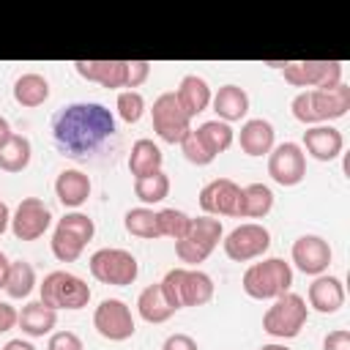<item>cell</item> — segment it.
Instances as JSON below:
<instances>
[{
  "mask_svg": "<svg viewBox=\"0 0 350 350\" xmlns=\"http://www.w3.org/2000/svg\"><path fill=\"white\" fill-rule=\"evenodd\" d=\"M16 325L22 328V334H25V336L41 339V336L52 334V328L57 325V312H55V309H49L46 304H41V301H30V304H25V306H22Z\"/></svg>",
  "mask_w": 350,
  "mask_h": 350,
  "instance_id": "cell-25",
  "label": "cell"
},
{
  "mask_svg": "<svg viewBox=\"0 0 350 350\" xmlns=\"http://www.w3.org/2000/svg\"><path fill=\"white\" fill-rule=\"evenodd\" d=\"M309 306L306 298L298 293H284L273 298V304L262 314V331L273 339H295L306 325Z\"/></svg>",
  "mask_w": 350,
  "mask_h": 350,
  "instance_id": "cell-7",
  "label": "cell"
},
{
  "mask_svg": "<svg viewBox=\"0 0 350 350\" xmlns=\"http://www.w3.org/2000/svg\"><path fill=\"white\" fill-rule=\"evenodd\" d=\"M88 265H90V273H93L96 282L112 284V287H126L139 276L137 257L131 252L115 249V246H104V249L93 252Z\"/></svg>",
  "mask_w": 350,
  "mask_h": 350,
  "instance_id": "cell-9",
  "label": "cell"
},
{
  "mask_svg": "<svg viewBox=\"0 0 350 350\" xmlns=\"http://www.w3.org/2000/svg\"><path fill=\"white\" fill-rule=\"evenodd\" d=\"M194 131H197V137L202 139V145H205L213 156L224 153V150L232 145V139H235L232 126H230V123H224V120H205V123H202V126H197Z\"/></svg>",
  "mask_w": 350,
  "mask_h": 350,
  "instance_id": "cell-32",
  "label": "cell"
},
{
  "mask_svg": "<svg viewBox=\"0 0 350 350\" xmlns=\"http://www.w3.org/2000/svg\"><path fill=\"white\" fill-rule=\"evenodd\" d=\"M8 227H11V211H8V205L0 200V235H3Z\"/></svg>",
  "mask_w": 350,
  "mask_h": 350,
  "instance_id": "cell-44",
  "label": "cell"
},
{
  "mask_svg": "<svg viewBox=\"0 0 350 350\" xmlns=\"http://www.w3.org/2000/svg\"><path fill=\"white\" fill-rule=\"evenodd\" d=\"M90 287L82 276L71 273V271H52L44 276V282L38 284V301L46 304L49 309H66V312H77L85 309L90 301Z\"/></svg>",
  "mask_w": 350,
  "mask_h": 350,
  "instance_id": "cell-5",
  "label": "cell"
},
{
  "mask_svg": "<svg viewBox=\"0 0 350 350\" xmlns=\"http://www.w3.org/2000/svg\"><path fill=\"white\" fill-rule=\"evenodd\" d=\"M268 175L279 186H298L306 178V153L298 142L273 145L268 153Z\"/></svg>",
  "mask_w": 350,
  "mask_h": 350,
  "instance_id": "cell-14",
  "label": "cell"
},
{
  "mask_svg": "<svg viewBox=\"0 0 350 350\" xmlns=\"http://www.w3.org/2000/svg\"><path fill=\"white\" fill-rule=\"evenodd\" d=\"M33 145L25 134H11L8 142L0 148V170L5 172H22L30 164Z\"/></svg>",
  "mask_w": 350,
  "mask_h": 350,
  "instance_id": "cell-30",
  "label": "cell"
},
{
  "mask_svg": "<svg viewBox=\"0 0 350 350\" xmlns=\"http://www.w3.org/2000/svg\"><path fill=\"white\" fill-rule=\"evenodd\" d=\"M221 246L232 262H249V260H257L268 252L271 232L257 221H246V224H238L235 230H230L221 238Z\"/></svg>",
  "mask_w": 350,
  "mask_h": 350,
  "instance_id": "cell-12",
  "label": "cell"
},
{
  "mask_svg": "<svg viewBox=\"0 0 350 350\" xmlns=\"http://www.w3.org/2000/svg\"><path fill=\"white\" fill-rule=\"evenodd\" d=\"M123 227H126V232H131L134 238H145V241L161 238L156 211L148 208V205H139V208L126 211V216H123Z\"/></svg>",
  "mask_w": 350,
  "mask_h": 350,
  "instance_id": "cell-31",
  "label": "cell"
},
{
  "mask_svg": "<svg viewBox=\"0 0 350 350\" xmlns=\"http://www.w3.org/2000/svg\"><path fill=\"white\" fill-rule=\"evenodd\" d=\"M164 164V153L161 148L153 142V139H137L131 145V153H129V172L134 178H142V175H153L159 172Z\"/></svg>",
  "mask_w": 350,
  "mask_h": 350,
  "instance_id": "cell-26",
  "label": "cell"
},
{
  "mask_svg": "<svg viewBox=\"0 0 350 350\" xmlns=\"http://www.w3.org/2000/svg\"><path fill=\"white\" fill-rule=\"evenodd\" d=\"M159 284L175 312L183 306H205L216 293L213 279L200 268H172Z\"/></svg>",
  "mask_w": 350,
  "mask_h": 350,
  "instance_id": "cell-4",
  "label": "cell"
},
{
  "mask_svg": "<svg viewBox=\"0 0 350 350\" xmlns=\"http://www.w3.org/2000/svg\"><path fill=\"white\" fill-rule=\"evenodd\" d=\"M213 112H216V120H224V123H238L246 118L249 112V93L241 88V85H221L213 98Z\"/></svg>",
  "mask_w": 350,
  "mask_h": 350,
  "instance_id": "cell-21",
  "label": "cell"
},
{
  "mask_svg": "<svg viewBox=\"0 0 350 350\" xmlns=\"http://www.w3.org/2000/svg\"><path fill=\"white\" fill-rule=\"evenodd\" d=\"M161 350H200V347H197V339L189 334H170L164 339Z\"/></svg>",
  "mask_w": 350,
  "mask_h": 350,
  "instance_id": "cell-41",
  "label": "cell"
},
{
  "mask_svg": "<svg viewBox=\"0 0 350 350\" xmlns=\"http://www.w3.org/2000/svg\"><path fill=\"white\" fill-rule=\"evenodd\" d=\"M49 98V82L44 74L38 71H27L22 77H16L14 82V101L22 107H41Z\"/></svg>",
  "mask_w": 350,
  "mask_h": 350,
  "instance_id": "cell-28",
  "label": "cell"
},
{
  "mask_svg": "<svg viewBox=\"0 0 350 350\" xmlns=\"http://www.w3.org/2000/svg\"><path fill=\"white\" fill-rule=\"evenodd\" d=\"M3 350H36V347H33V342H27V339H8V342L3 345Z\"/></svg>",
  "mask_w": 350,
  "mask_h": 350,
  "instance_id": "cell-43",
  "label": "cell"
},
{
  "mask_svg": "<svg viewBox=\"0 0 350 350\" xmlns=\"http://www.w3.org/2000/svg\"><path fill=\"white\" fill-rule=\"evenodd\" d=\"M93 328L98 331V336H104L109 342H126L137 331L134 317H131V309L120 298H104L96 306V312H93Z\"/></svg>",
  "mask_w": 350,
  "mask_h": 350,
  "instance_id": "cell-13",
  "label": "cell"
},
{
  "mask_svg": "<svg viewBox=\"0 0 350 350\" xmlns=\"http://www.w3.org/2000/svg\"><path fill=\"white\" fill-rule=\"evenodd\" d=\"M350 109V85H336L331 90H301L290 101V112L304 126H323L345 118Z\"/></svg>",
  "mask_w": 350,
  "mask_h": 350,
  "instance_id": "cell-2",
  "label": "cell"
},
{
  "mask_svg": "<svg viewBox=\"0 0 350 350\" xmlns=\"http://www.w3.org/2000/svg\"><path fill=\"white\" fill-rule=\"evenodd\" d=\"M323 350H350V331L347 328L328 331L323 339Z\"/></svg>",
  "mask_w": 350,
  "mask_h": 350,
  "instance_id": "cell-40",
  "label": "cell"
},
{
  "mask_svg": "<svg viewBox=\"0 0 350 350\" xmlns=\"http://www.w3.org/2000/svg\"><path fill=\"white\" fill-rule=\"evenodd\" d=\"M180 150H183L186 161H189V164H197V167H208V164L216 159V156L202 145V139L197 137V131H194V129L180 139Z\"/></svg>",
  "mask_w": 350,
  "mask_h": 350,
  "instance_id": "cell-37",
  "label": "cell"
},
{
  "mask_svg": "<svg viewBox=\"0 0 350 350\" xmlns=\"http://www.w3.org/2000/svg\"><path fill=\"white\" fill-rule=\"evenodd\" d=\"M312 159L317 161H334L342 148H345V137L339 129H334L331 123H323V126H309L304 131V145H301Z\"/></svg>",
  "mask_w": 350,
  "mask_h": 350,
  "instance_id": "cell-19",
  "label": "cell"
},
{
  "mask_svg": "<svg viewBox=\"0 0 350 350\" xmlns=\"http://www.w3.org/2000/svg\"><path fill=\"white\" fill-rule=\"evenodd\" d=\"M93 235H96V224H93V219L88 213H79V211L66 213L63 219H57L52 241H49L55 260H60V262L79 260V254L93 241Z\"/></svg>",
  "mask_w": 350,
  "mask_h": 350,
  "instance_id": "cell-6",
  "label": "cell"
},
{
  "mask_svg": "<svg viewBox=\"0 0 350 350\" xmlns=\"http://www.w3.org/2000/svg\"><path fill=\"white\" fill-rule=\"evenodd\" d=\"M55 197L63 208H79L90 197V178L82 170H63L55 178Z\"/></svg>",
  "mask_w": 350,
  "mask_h": 350,
  "instance_id": "cell-24",
  "label": "cell"
},
{
  "mask_svg": "<svg viewBox=\"0 0 350 350\" xmlns=\"http://www.w3.org/2000/svg\"><path fill=\"white\" fill-rule=\"evenodd\" d=\"M46 350H85V345L74 331H55L49 334Z\"/></svg>",
  "mask_w": 350,
  "mask_h": 350,
  "instance_id": "cell-39",
  "label": "cell"
},
{
  "mask_svg": "<svg viewBox=\"0 0 350 350\" xmlns=\"http://www.w3.org/2000/svg\"><path fill=\"white\" fill-rule=\"evenodd\" d=\"M150 120H153V131L161 142L167 145H180V139L191 131V118L183 112V107L175 98V90L161 93L153 101L150 109Z\"/></svg>",
  "mask_w": 350,
  "mask_h": 350,
  "instance_id": "cell-11",
  "label": "cell"
},
{
  "mask_svg": "<svg viewBox=\"0 0 350 350\" xmlns=\"http://www.w3.org/2000/svg\"><path fill=\"white\" fill-rule=\"evenodd\" d=\"M241 287L254 301H273L293 287V268L282 257H268L260 262H252L243 271Z\"/></svg>",
  "mask_w": 350,
  "mask_h": 350,
  "instance_id": "cell-3",
  "label": "cell"
},
{
  "mask_svg": "<svg viewBox=\"0 0 350 350\" xmlns=\"http://www.w3.org/2000/svg\"><path fill=\"white\" fill-rule=\"evenodd\" d=\"M137 312H139V317L145 320V323H167L172 314H175V309L170 306V301H167V295H164V290H161V284H148L142 293H139V298H137Z\"/></svg>",
  "mask_w": 350,
  "mask_h": 350,
  "instance_id": "cell-27",
  "label": "cell"
},
{
  "mask_svg": "<svg viewBox=\"0 0 350 350\" xmlns=\"http://www.w3.org/2000/svg\"><path fill=\"white\" fill-rule=\"evenodd\" d=\"M8 265H11V260L0 252V290L5 287V276H8Z\"/></svg>",
  "mask_w": 350,
  "mask_h": 350,
  "instance_id": "cell-46",
  "label": "cell"
},
{
  "mask_svg": "<svg viewBox=\"0 0 350 350\" xmlns=\"http://www.w3.org/2000/svg\"><path fill=\"white\" fill-rule=\"evenodd\" d=\"M224 238V227L221 219L213 216H197L189 221V230L180 241H175V254L180 262L186 265H197L205 262L211 257V252L219 246V241Z\"/></svg>",
  "mask_w": 350,
  "mask_h": 350,
  "instance_id": "cell-8",
  "label": "cell"
},
{
  "mask_svg": "<svg viewBox=\"0 0 350 350\" xmlns=\"http://www.w3.org/2000/svg\"><path fill=\"white\" fill-rule=\"evenodd\" d=\"M115 109H118V118L123 123H137L145 115V98H142L139 90H120L118 101H115Z\"/></svg>",
  "mask_w": 350,
  "mask_h": 350,
  "instance_id": "cell-36",
  "label": "cell"
},
{
  "mask_svg": "<svg viewBox=\"0 0 350 350\" xmlns=\"http://www.w3.org/2000/svg\"><path fill=\"white\" fill-rule=\"evenodd\" d=\"M205 216H241V186L230 178H213L200 191Z\"/></svg>",
  "mask_w": 350,
  "mask_h": 350,
  "instance_id": "cell-16",
  "label": "cell"
},
{
  "mask_svg": "<svg viewBox=\"0 0 350 350\" xmlns=\"http://www.w3.org/2000/svg\"><path fill=\"white\" fill-rule=\"evenodd\" d=\"M342 71L345 68L339 60H295V63H284L282 68L284 82L306 90H331L342 85Z\"/></svg>",
  "mask_w": 350,
  "mask_h": 350,
  "instance_id": "cell-10",
  "label": "cell"
},
{
  "mask_svg": "<svg viewBox=\"0 0 350 350\" xmlns=\"http://www.w3.org/2000/svg\"><path fill=\"white\" fill-rule=\"evenodd\" d=\"M306 298H309V306L320 314H336L342 306H345V284L339 276H328V273H320L312 279L309 290H306Z\"/></svg>",
  "mask_w": 350,
  "mask_h": 350,
  "instance_id": "cell-18",
  "label": "cell"
},
{
  "mask_svg": "<svg viewBox=\"0 0 350 350\" xmlns=\"http://www.w3.org/2000/svg\"><path fill=\"white\" fill-rule=\"evenodd\" d=\"M273 208V191L265 183H249L241 189V219H262Z\"/></svg>",
  "mask_w": 350,
  "mask_h": 350,
  "instance_id": "cell-29",
  "label": "cell"
},
{
  "mask_svg": "<svg viewBox=\"0 0 350 350\" xmlns=\"http://www.w3.org/2000/svg\"><path fill=\"white\" fill-rule=\"evenodd\" d=\"M16 320H19V312H16V309H14L11 304L0 301V334L11 331V328L16 325Z\"/></svg>",
  "mask_w": 350,
  "mask_h": 350,
  "instance_id": "cell-42",
  "label": "cell"
},
{
  "mask_svg": "<svg viewBox=\"0 0 350 350\" xmlns=\"http://www.w3.org/2000/svg\"><path fill=\"white\" fill-rule=\"evenodd\" d=\"M36 287V268L25 260H14L8 265V276H5V293L8 298H27Z\"/></svg>",
  "mask_w": 350,
  "mask_h": 350,
  "instance_id": "cell-33",
  "label": "cell"
},
{
  "mask_svg": "<svg viewBox=\"0 0 350 350\" xmlns=\"http://www.w3.org/2000/svg\"><path fill=\"white\" fill-rule=\"evenodd\" d=\"M260 350H290L287 345H279V342H268V345H262Z\"/></svg>",
  "mask_w": 350,
  "mask_h": 350,
  "instance_id": "cell-47",
  "label": "cell"
},
{
  "mask_svg": "<svg viewBox=\"0 0 350 350\" xmlns=\"http://www.w3.org/2000/svg\"><path fill=\"white\" fill-rule=\"evenodd\" d=\"M112 134H115V118L104 104H96V101L68 104L52 120L55 145L71 159L93 153Z\"/></svg>",
  "mask_w": 350,
  "mask_h": 350,
  "instance_id": "cell-1",
  "label": "cell"
},
{
  "mask_svg": "<svg viewBox=\"0 0 350 350\" xmlns=\"http://www.w3.org/2000/svg\"><path fill=\"white\" fill-rule=\"evenodd\" d=\"M134 194L139 202L145 205H156L161 200H167L170 194V178L164 170L153 172V175H142V178H134Z\"/></svg>",
  "mask_w": 350,
  "mask_h": 350,
  "instance_id": "cell-34",
  "label": "cell"
},
{
  "mask_svg": "<svg viewBox=\"0 0 350 350\" xmlns=\"http://www.w3.org/2000/svg\"><path fill=\"white\" fill-rule=\"evenodd\" d=\"M11 134H14V131H11V123H8V120L0 115V148L8 142V137H11Z\"/></svg>",
  "mask_w": 350,
  "mask_h": 350,
  "instance_id": "cell-45",
  "label": "cell"
},
{
  "mask_svg": "<svg viewBox=\"0 0 350 350\" xmlns=\"http://www.w3.org/2000/svg\"><path fill=\"white\" fill-rule=\"evenodd\" d=\"M290 257L295 262V268L306 276H320L328 271L331 260H334V252H331V243L320 235H301L293 241V249H290Z\"/></svg>",
  "mask_w": 350,
  "mask_h": 350,
  "instance_id": "cell-17",
  "label": "cell"
},
{
  "mask_svg": "<svg viewBox=\"0 0 350 350\" xmlns=\"http://www.w3.org/2000/svg\"><path fill=\"white\" fill-rule=\"evenodd\" d=\"M273 137L276 131L265 118H249L238 131V145L246 156H268L273 148Z\"/></svg>",
  "mask_w": 350,
  "mask_h": 350,
  "instance_id": "cell-22",
  "label": "cell"
},
{
  "mask_svg": "<svg viewBox=\"0 0 350 350\" xmlns=\"http://www.w3.org/2000/svg\"><path fill=\"white\" fill-rule=\"evenodd\" d=\"M175 98H178V104L183 107V112H186L189 118H197L200 112H205V109L211 107L213 93H211V88H208V82H205L202 77L186 74V77L178 82Z\"/></svg>",
  "mask_w": 350,
  "mask_h": 350,
  "instance_id": "cell-23",
  "label": "cell"
},
{
  "mask_svg": "<svg viewBox=\"0 0 350 350\" xmlns=\"http://www.w3.org/2000/svg\"><path fill=\"white\" fill-rule=\"evenodd\" d=\"M52 224V211L38 197H25L11 213V232L16 241H38Z\"/></svg>",
  "mask_w": 350,
  "mask_h": 350,
  "instance_id": "cell-15",
  "label": "cell"
},
{
  "mask_svg": "<svg viewBox=\"0 0 350 350\" xmlns=\"http://www.w3.org/2000/svg\"><path fill=\"white\" fill-rule=\"evenodd\" d=\"M156 219H159L161 238H172V241H180L191 221V216H186L178 208H161V211H156Z\"/></svg>",
  "mask_w": 350,
  "mask_h": 350,
  "instance_id": "cell-35",
  "label": "cell"
},
{
  "mask_svg": "<svg viewBox=\"0 0 350 350\" xmlns=\"http://www.w3.org/2000/svg\"><path fill=\"white\" fill-rule=\"evenodd\" d=\"M150 77V63L148 60H126V88L134 90Z\"/></svg>",
  "mask_w": 350,
  "mask_h": 350,
  "instance_id": "cell-38",
  "label": "cell"
},
{
  "mask_svg": "<svg viewBox=\"0 0 350 350\" xmlns=\"http://www.w3.org/2000/svg\"><path fill=\"white\" fill-rule=\"evenodd\" d=\"M77 74L107 90L126 88V60H77Z\"/></svg>",
  "mask_w": 350,
  "mask_h": 350,
  "instance_id": "cell-20",
  "label": "cell"
}]
</instances>
